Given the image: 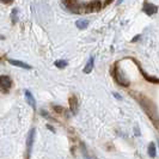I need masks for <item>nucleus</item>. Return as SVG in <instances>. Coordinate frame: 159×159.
Masks as SVG:
<instances>
[{
    "instance_id": "nucleus-1",
    "label": "nucleus",
    "mask_w": 159,
    "mask_h": 159,
    "mask_svg": "<svg viewBox=\"0 0 159 159\" xmlns=\"http://www.w3.org/2000/svg\"><path fill=\"white\" fill-rule=\"evenodd\" d=\"M139 102L142 107V109L148 114V116L151 117L152 121H154L156 126H157V120H158V113L156 111V107L146 98H139Z\"/></svg>"
},
{
    "instance_id": "nucleus-2",
    "label": "nucleus",
    "mask_w": 159,
    "mask_h": 159,
    "mask_svg": "<svg viewBox=\"0 0 159 159\" xmlns=\"http://www.w3.org/2000/svg\"><path fill=\"white\" fill-rule=\"evenodd\" d=\"M114 76H115L116 81L119 83L121 86H123V87L129 86V80L124 77V74H123V72L121 71L120 67H115V73H114Z\"/></svg>"
},
{
    "instance_id": "nucleus-3",
    "label": "nucleus",
    "mask_w": 159,
    "mask_h": 159,
    "mask_svg": "<svg viewBox=\"0 0 159 159\" xmlns=\"http://www.w3.org/2000/svg\"><path fill=\"white\" fill-rule=\"evenodd\" d=\"M85 12H95V11H100L102 8V4L100 1H91V2H86L83 4Z\"/></svg>"
},
{
    "instance_id": "nucleus-4",
    "label": "nucleus",
    "mask_w": 159,
    "mask_h": 159,
    "mask_svg": "<svg viewBox=\"0 0 159 159\" xmlns=\"http://www.w3.org/2000/svg\"><path fill=\"white\" fill-rule=\"evenodd\" d=\"M12 86V80L7 76H0V89L4 92H7Z\"/></svg>"
},
{
    "instance_id": "nucleus-5",
    "label": "nucleus",
    "mask_w": 159,
    "mask_h": 159,
    "mask_svg": "<svg viewBox=\"0 0 159 159\" xmlns=\"http://www.w3.org/2000/svg\"><path fill=\"white\" fill-rule=\"evenodd\" d=\"M63 5L67 6L72 12H76V13H80L81 10H84L83 4H79L77 1H67V2H63Z\"/></svg>"
},
{
    "instance_id": "nucleus-6",
    "label": "nucleus",
    "mask_w": 159,
    "mask_h": 159,
    "mask_svg": "<svg viewBox=\"0 0 159 159\" xmlns=\"http://www.w3.org/2000/svg\"><path fill=\"white\" fill-rule=\"evenodd\" d=\"M144 12L147 13L148 16H152L154 15L157 11H158V7L154 5V4H151V2H144V7H142Z\"/></svg>"
},
{
    "instance_id": "nucleus-7",
    "label": "nucleus",
    "mask_w": 159,
    "mask_h": 159,
    "mask_svg": "<svg viewBox=\"0 0 159 159\" xmlns=\"http://www.w3.org/2000/svg\"><path fill=\"white\" fill-rule=\"evenodd\" d=\"M35 128H32L30 132H29V135H28V154L30 157V153H31V148H32V145H34V139H35Z\"/></svg>"
},
{
    "instance_id": "nucleus-8",
    "label": "nucleus",
    "mask_w": 159,
    "mask_h": 159,
    "mask_svg": "<svg viewBox=\"0 0 159 159\" xmlns=\"http://www.w3.org/2000/svg\"><path fill=\"white\" fill-rule=\"evenodd\" d=\"M25 100L29 103V105H31L32 109H36V100H35L32 93H31L29 90H25Z\"/></svg>"
},
{
    "instance_id": "nucleus-9",
    "label": "nucleus",
    "mask_w": 159,
    "mask_h": 159,
    "mask_svg": "<svg viewBox=\"0 0 159 159\" xmlns=\"http://www.w3.org/2000/svg\"><path fill=\"white\" fill-rule=\"evenodd\" d=\"M8 62L12 63L13 66H17V67H20V68H24V69H31L32 67L25 62H22V61H18V60H12V59H8Z\"/></svg>"
},
{
    "instance_id": "nucleus-10",
    "label": "nucleus",
    "mask_w": 159,
    "mask_h": 159,
    "mask_svg": "<svg viewBox=\"0 0 159 159\" xmlns=\"http://www.w3.org/2000/svg\"><path fill=\"white\" fill-rule=\"evenodd\" d=\"M69 108H71V111L73 114H77V110H78V100L76 96H71L69 97Z\"/></svg>"
},
{
    "instance_id": "nucleus-11",
    "label": "nucleus",
    "mask_w": 159,
    "mask_h": 159,
    "mask_svg": "<svg viewBox=\"0 0 159 159\" xmlns=\"http://www.w3.org/2000/svg\"><path fill=\"white\" fill-rule=\"evenodd\" d=\"M93 65H95V59H93V56H91L90 60L87 61V63H86V66H85V68H84V73H90L92 69H93Z\"/></svg>"
},
{
    "instance_id": "nucleus-12",
    "label": "nucleus",
    "mask_w": 159,
    "mask_h": 159,
    "mask_svg": "<svg viewBox=\"0 0 159 159\" xmlns=\"http://www.w3.org/2000/svg\"><path fill=\"white\" fill-rule=\"evenodd\" d=\"M139 69H140V72H141V74L144 76V78L146 80H148V81H151V83H154V84H158L159 83V79L158 78H153V77H151V76H148V74H146L145 72H144V69L141 68L139 66Z\"/></svg>"
},
{
    "instance_id": "nucleus-13",
    "label": "nucleus",
    "mask_w": 159,
    "mask_h": 159,
    "mask_svg": "<svg viewBox=\"0 0 159 159\" xmlns=\"http://www.w3.org/2000/svg\"><path fill=\"white\" fill-rule=\"evenodd\" d=\"M147 153H148V156H150L151 158H154V157H156L157 151H156V145H154V142H151V144H150L148 150H147Z\"/></svg>"
},
{
    "instance_id": "nucleus-14",
    "label": "nucleus",
    "mask_w": 159,
    "mask_h": 159,
    "mask_svg": "<svg viewBox=\"0 0 159 159\" xmlns=\"http://www.w3.org/2000/svg\"><path fill=\"white\" fill-rule=\"evenodd\" d=\"M76 25L78 29H86L87 25H89V20L86 19H79L76 22Z\"/></svg>"
},
{
    "instance_id": "nucleus-15",
    "label": "nucleus",
    "mask_w": 159,
    "mask_h": 159,
    "mask_svg": "<svg viewBox=\"0 0 159 159\" xmlns=\"http://www.w3.org/2000/svg\"><path fill=\"white\" fill-rule=\"evenodd\" d=\"M55 66L58 68H65L67 66V61L66 60H56L55 61Z\"/></svg>"
},
{
    "instance_id": "nucleus-16",
    "label": "nucleus",
    "mask_w": 159,
    "mask_h": 159,
    "mask_svg": "<svg viewBox=\"0 0 159 159\" xmlns=\"http://www.w3.org/2000/svg\"><path fill=\"white\" fill-rule=\"evenodd\" d=\"M54 110H55L56 113H62V111H63V108H61V107H56V105H54Z\"/></svg>"
},
{
    "instance_id": "nucleus-17",
    "label": "nucleus",
    "mask_w": 159,
    "mask_h": 159,
    "mask_svg": "<svg viewBox=\"0 0 159 159\" xmlns=\"http://www.w3.org/2000/svg\"><path fill=\"white\" fill-rule=\"evenodd\" d=\"M114 96H115V98H117V100H122V97L120 96L119 93H116V92H114Z\"/></svg>"
},
{
    "instance_id": "nucleus-18",
    "label": "nucleus",
    "mask_w": 159,
    "mask_h": 159,
    "mask_svg": "<svg viewBox=\"0 0 159 159\" xmlns=\"http://www.w3.org/2000/svg\"><path fill=\"white\" fill-rule=\"evenodd\" d=\"M135 135H138V137H140V135H141V134H140L139 128H137V127H135Z\"/></svg>"
},
{
    "instance_id": "nucleus-19",
    "label": "nucleus",
    "mask_w": 159,
    "mask_h": 159,
    "mask_svg": "<svg viewBox=\"0 0 159 159\" xmlns=\"http://www.w3.org/2000/svg\"><path fill=\"white\" fill-rule=\"evenodd\" d=\"M139 39H140V35H138V36H135V37L133 39V42H135V41H137V40H139Z\"/></svg>"
},
{
    "instance_id": "nucleus-20",
    "label": "nucleus",
    "mask_w": 159,
    "mask_h": 159,
    "mask_svg": "<svg viewBox=\"0 0 159 159\" xmlns=\"http://www.w3.org/2000/svg\"><path fill=\"white\" fill-rule=\"evenodd\" d=\"M158 147H159V139H158Z\"/></svg>"
}]
</instances>
